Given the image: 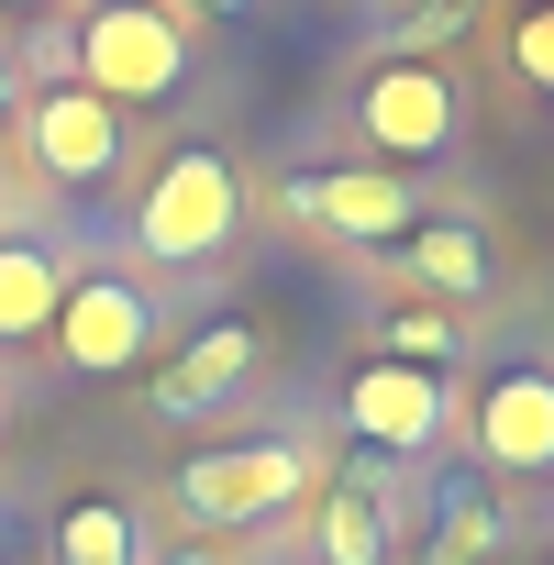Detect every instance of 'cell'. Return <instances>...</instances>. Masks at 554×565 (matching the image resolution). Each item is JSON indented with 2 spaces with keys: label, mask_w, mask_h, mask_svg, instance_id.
<instances>
[{
  "label": "cell",
  "mask_w": 554,
  "mask_h": 565,
  "mask_svg": "<svg viewBox=\"0 0 554 565\" xmlns=\"http://www.w3.org/2000/svg\"><path fill=\"white\" fill-rule=\"evenodd\" d=\"M189 78V12L178 0H89L78 23V89H100L111 111H156Z\"/></svg>",
  "instance_id": "1"
},
{
  "label": "cell",
  "mask_w": 554,
  "mask_h": 565,
  "mask_svg": "<svg viewBox=\"0 0 554 565\" xmlns=\"http://www.w3.org/2000/svg\"><path fill=\"white\" fill-rule=\"evenodd\" d=\"M322 488V444L300 433H266V444H211L178 466V510L211 521V532H244V521H277Z\"/></svg>",
  "instance_id": "2"
},
{
  "label": "cell",
  "mask_w": 554,
  "mask_h": 565,
  "mask_svg": "<svg viewBox=\"0 0 554 565\" xmlns=\"http://www.w3.org/2000/svg\"><path fill=\"white\" fill-rule=\"evenodd\" d=\"M233 233H244V178H233L211 145H178V156L145 178V200H134V244H145L156 266H211Z\"/></svg>",
  "instance_id": "3"
},
{
  "label": "cell",
  "mask_w": 554,
  "mask_h": 565,
  "mask_svg": "<svg viewBox=\"0 0 554 565\" xmlns=\"http://www.w3.org/2000/svg\"><path fill=\"white\" fill-rule=\"evenodd\" d=\"M56 355L78 377H134L145 344H156V300L134 289V277H67V300H56Z\"/></svg>",
  "instance_id": "4"
},
{
  "label": "cell",
  "mask_w": 554,
  "mask_h": 565,
  "mask_svg": "<svg viewBox=\"0 0 554 565\" xmlns=\"http://www.w3.org/2000/svg\"><path fill=\"white\" fill-rule=\"evenodd\" d=\"M23 156H34L45 189H111V167H122V111L67 78V89H45V100L23 111Z\"/></svg>",
  "instance_id": "5"
},
{
  "label": "cell",
  "mask_w": 554,
  "mask_h": 565,
  "mask_svg": "<svg viewBox=\"0 0 554 565\" xmlns=\"http://www.w3.org/2000/svg\"><path fill=\"white\" fill-rule=\"evenodd\" d=\"M344 422H355L377 455H433V444L455 433V399H444V377H433V366L377 355V366H355V377H344Z\"/></svg>",
  "instance_id": "6"
},
{
  "label": "cell",
  "mask_w": 554,
  "mask_h": 565,
  "mask_svg": "<svg viewBox=\"0 0 554 565\" xmlns=\"http://www.w3.org/2000/svg\"><path fill=\"white\" fill-rule=\"evenodd\" d=\"M455 78L433 67V56H399V67H377L366 89H355V134L377 145V156H444L455 145Z\"/></svg>",
  "instance_id": "7"
},
{
  "label": "cell",
  "mask_w": 554,
  "mask_h": 565,
  "mask_svg": "<svg viewBox=\"0 0 554 565\" xmlns=\"http://www.w3.org/2000/svg\"><path fill=\"white\" fill-rule=\"evenodd\" d=\"M289 211H300L311 233H333V244H399V233L422 222L411 189H399L388 167H322V178L289 189Z\"/></svg>",
  "instance_id": "8"
},
{
  "label": "cell",
  "mask_w": 554,
  "mask_h": 565,
  "mask_svg": "<svg viewBox=\"0 0 554 565\" xmlns=\"http://www.w3.org/2000/svg\"><path fill=\"white\" fill-rule=\"evenodd\" d=\"M477 466L499 477H554V366H510L477 399Z\"/></svg>",
  "instance_id": "9"
},
{
  "label": "cell",
  "mask_w": 554,
  "mask_h": 565,
  "mask_svg": "<svg viewBox=\"0 0 554 565\" xmlns=\"http://www.w3.org/2000/svg\"><path fill=\"white\" fill-rule=\"evenodd\" d=\"M244 377H255V322H211V333H189L178 366L156 377V411H167V422H200V411H222Z\"/></svg>",
  "instance_id": "10"
},
{
  "label": "cell",
  "mask_w": 554,
  "mask_h": 565,
  "mask_svg": "<svg viewBox=\"0 0 554 565\" xmlns=\"http://www.w3.org/2000/svg\"><path fill=\"white\" fill-rule=\"evenodd\" d=\"M399 554V499H388V477H333L322 488V565H388Z\"/></svg>",
  "instance_id": "11"
},
{
  "label": "cell",
  "mask_w": 554,
  "mask_h": 565,
  "mask_svg": "<svg viewBox=\"0 0 554 565\" xmlns=\"http://www.w3.org/2000/svg\"><path fill=\"white\" fill-rule=\"evenodd\" d=\"M399 244H411V289H433V300H488V244H477V222H411Z\"/></svg>",
  "instance_id": "12"
},
{
  "label": "cell",
  "mask_w": 554,
  "mask_h": 565,
  "mask_svg": "<svg viewBox=\"0 0 554 565\" xmlns=\"http://www.w3.org/2000/svg\"><path fill=\"white\" fill-rule=\"evenodd\" d=\"M56 300H67V266L12 233V244H0V344H34L56 322Z\"/></svg>",
  "instance_id": "13"
},
{
  "label": "cell",
  "mask_w": 554,
  "mask_h": 565,
  "mask_svg": "<svg viewBox=\"0 0 554 565\" xmlns=\"http://www.w3.org/2000/svg\"><path fill=\"white\" fill-rule=\"evenodd\" d=\"M488 554H499V499L466 488V477H444V488H433V543H422V565H488Z\"/></svg>",
  "instance_id": "14"
},
{
  "label": "cell",
  "mask_w": 554,
  "mask_h": 565,
  "mask_svg": "<svg viewBox=\"0 0 554 565\" xmlns=\"http://www.w3.org/2000/svg\"><path fill=\"white\" fill-rule=\"evenodd\" d=\"M56 565H145V521H134L122 499H67Z\"/></svg>",
  "instance_id": "15"
},
{
  "label": "cell",
  "mask_w": 554,
  "mask_h": 565,
  "mask_svg": "<svg viewBox=\"0 0 554 565\" xmlns=\"http://www.w3.org/2000/svg\"><path fill=\"white\" fill-rule=\"evenodd\" d=\"M510 67H521V89H554V0H532L510 23Z\"/></svg>",
  "instance_id": "16"
},
{
  "label": "cell",
  "mask_w": 554,
  "mask_h": 565,
  "mask_svg": "<svg viewBox=\"0 0 554 565\" xmlns=\"http://www.w3.org/2000/svg\"><path fill=\"white\" fill-rule=\"evenodd\" d=\"M466 23H477V0H411V23H399V45H411V56H433V45H455Z\"/></svg>",
  "instance_id": "17"
},
{
  "label": "cell",
  "mask_w": 554,
  "mask_h": 565,
  "mask_svg": "<svg viewBox=\"0 0 554 565\" xmlns=\"http://www.w3.org/2000/svg\"><path fill=\"white\" fill-rule=\"evenodd\" d=\"M399 355L433 366V355H444V311H399Z\"/></svg>",
  "instance_id": "18"
},
{
  "label": "cell",
  "mask_w": 554,
  "mask_h": 565,
  "mask_svg": "<svg viewBox=\"0 0 554 565\" xmlns=\"http://www.w3.org/2000/svg\"><path fill=\"white\" fill-rule=\"evenodd\" d=\"M23 100V67H12V45H0V111H12Z\"/></svg>",
  "instance_id": "19"
},
{
  "label": "cell",
  "mask_w": 554,
  "mask_h": 565,
  "mask_svg": "<svg viewBox=\"0 0 554 565\" xmlns=\"http://www.w3.org/2000/svg\"><path fill=\"white\" fill-rule=\"evenodd\" d=\"M178 12H244V0H178Z\"/></svg>",
  "instance_id": "20"
},
{
  "label": "cell",
  "mask_w": 554,
  "mask_h": 565,
  "mask_svg": "<svg viewBox=\"0 0 554 565\" xmlns=\"http://www.w3.org/2000/svg\"><path fill=\"white\" fill-rule=\"evenodd\" d=\"M0 12H45V0H0Z\"/></svg>",
  "instance_id": "21"
},
{
  "label": "cell",
  "mask_w": 554,
  "mask_h": 565,
  "mask_svg": "<svg viewBox=\"0 0 554 565\" xmlns=\"http://www.w3.org/2000/svg\"><path fill=\"white\" fill-rule=\"evenodd\" d=\"M0 189H12V167H0Z\"/></svg>",
  "instance_id": "22"
},
{
  "label": "cell",
  "mask_w": 554,
  "mask_h": 565,
  "mask_svg": "<svg viewBox=\"0 0 554 565\" xmlns=\"http://www.w3.org/2000/svg\"><path fill=\"white\" fill-rule=\"evenodd\" d=\"M189 565H200V554H189Z\"/></svg>",
  "instance_id": "23"
}]
</instances>
